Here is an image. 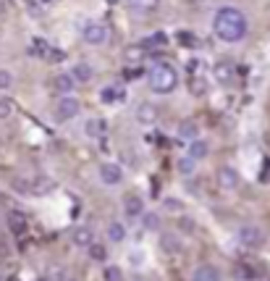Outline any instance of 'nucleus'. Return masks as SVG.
I'll use <instances>...</instances> for the list:
<instances>
[{"label": "nucleus", "instance_id": "f257e3e1", "mask_svg": "<svg viewBox=\"0 0 270 281\" xmlns=\"http://www.w3.org/2000/svg\"><path fill=\"white\" fill-rule=\"evenodd\" d=\"M213 29H215V35H218L223 42H239V40H244L249 24H247V16H244L239 8L226 6V8H220V11L215 13Z\"/></svg>", "mask_w": 270, "mask_h": 281}, {"label": "nucleus", "instance_id": "f03ea898", "mask_svg": "<svg viewBox=\"0 0 270 281\" xmlns=\"http://www.w3.org/2000/svg\"><path fill=\"white\" fill-rule=\"evenodd\" d=\"M147 82H149V89H152L155 95H168L178 84V74L171 64H155L147 74Z\"/></svg>", "mask_w": 270, "mask_h": 281}, {"label": "nucleus", "instance_id": "7ed1b4c3", "mask_svg": "<svg viewBox=\"0 0 270 281\" xmlns=\"http://www.w3.org/2000/svg\"><path fill=\"white\" fill-rule=\"evenodd\" d=\"M79 111H82V103L73 95H63L55 103V121H71L79 116Z\"/></svg>", "mask_w": 270, "mask_h": 281}, {"label": "nucleus", "instance_id": "20e7f679", "mask_svg": "<svg viewBox=\"0 0 270 281\" xmlns=\"http://www.w3.org/2000/svg\"><path fill=\"white\" fill-rule=\"evenodd\" d=\"M239 242H242L244 247H249V249H260L262 244H265V234H262V229L260 226H252V224H247V226H242L239 229Z\"/></svg>", "mask_w": 270, "mask_h": 281}, {"label": "nucleus", "instance_id": "39448f33", "mask_svg": "<svg viewBox=\"0 0 270 281\" xmlns=\"http://www.w3.org/2000/svg\"><path fill=\"white\" fill-rule=\"evenodd\" d=\"M100 181L105 186H118L124 181V168L118 163H102L100 166Z\"/></svg>", "mask_w": 270, "mask_h": 281}, {"label": "nucleus", "instance_id": "423d86ee", "mask_svg": "<svg viewBox=\"0 0 270 281\" xmlns=\"http://www.w3.org/2000/svg\"><path fill=\"white\" fill-rule=\"evenodd\" d=\"M82 37H84V42H89V45H102L105 37H108V32H105V26H102L100 21H87V24L82 26Z\"/></svg>", "mask_w": 270, "mask_h": 281}, {"label": "nucleus", "instance_id": "0eeeda50", "mask_svg": "<svg viewBox=\"0 0 270 281\" xmlns=\"http://www.w3.org/2000/svg\"><path fill=\"white\" fill-rule=\"evenodd\" d=\"M239 171L236 168H231V166H223L220 171H218V184L223 186V190H236L239 186Z\"/></svg>", "mask_w": 270, "mask_h": 281}, {"label": "nucleus", "instance_id": "6e6552de", "mask_svg": "<svg viewBox=\"0 0 270 281\" xmlns=\"http://www.w3.org/2000/svg\"><path fill=\"white\" fill-rule=\"evenodd\" d=\"M71 242L76 244V247H84V249H89V244L95 242V231L89 229V226H76L71 231Z\"/></svg>", "mask_w": 270, "mask_h": 281}, {"label": "nucleus", "instance_id": "1a4fd4ad", "mask_svg": "<svg viewBox=\"0 0 270 281\" xmlns=\"http://www.w3.org/2000/svg\"><path fill=\"white\" fill-rule=\"evenodd\" d=\"M73 87H76V79H73V74H58L53 79V89L58 92V95H71Z\"/></svg>", "mask_w": 270, "mask_h": 281}, {"label": "nucleus", "instance_id": "9d476101", "mask_svg": "<svg viewBox=\"0 0 270 281\" xmlns=\"http://www.w3.org/2000/svg\"><path fill=\"white\" fill-rule=\"evenodd\" d=\"M124 213H126L129 218H142V215H144V202H142V197L126 195V197H124Z\"/></svg>", "mask_w": 270, "mask_h": 281}, {"label": "nucleus", "instance_id": "9b49d317", "mask_svg": "<svg viewBox=\"0 0 270 281\" xmlns=\"http://www.w3.org/2000/svg\"><path fill=\"white\" fill-rule=\"evenodd\" d=\"M137 121L144 123V127H152V123L158 121V108L152 103H139L137 108Z\"/></svg>", "mask_w": 270, "mask_h": 281}, {"label": "nucleus", "instance_id": "f8f14e48", "mask_svg": "<svg viewBox=\"0 0 270 281\" xmlns=\"http://www.w3.org/2000/svg\"><path fill=\"white\" fill-rule=\"evenodd\" d=\"M26 215L21 213V210H13V213H8V229H11V234H16V237H21V234H26Z\"/></svg>", "mask_w": 270, "mask_h": 281}, {"label": "nucleus", "instance_id": "ddd939ff", "mask_svg": "<svg viewBox=\"0 0 270 281\" xmlns=\"http://www.w3.org/2000/svg\"><path fill=\"white\" fill-rule=\"evenodd\" d=\"M178 137L181 139H189V142H194V139H200V123L194 118H186L178 123Z\"/></svg>", "mask_w": 270, "mask_h": 281}, {"label": "nucleus", "instance_id": "4468645a", "mask_svg": "<svg viewBox=\"0 0 270 281\" xmlns=\"http://www.w3.org/2000/svg\"><path fill=\"white\" fill-rule=\"evenodd\" d=\"M160 247H163V253H168V255H178V253H181V239H178L176 237V234H160Z\"/></svg>", "mask_w": 270, "mask_h": 281}, {"label": "nucleus", "instance_id": "2eb2a0df", "mask_svg": "<svg viewBox=\"0 0 270 281\" xmlns=\"http://www.w3.org/2000/svg\"><path fill=\"white\" fill-rule=\"evenodd\" d=\"M191 281H220V271L215 268V265L205 263V265H200V268L194 271Z\"/></svg>", "mask_w": 270, "mask_h": 281}, {"label": "nucleus", "instance_id": "dca6fc26", "mask_svg": "<svg viewBox=\"0 0 270 281\" xmlns=\"http://www.w3.org/2000/svg\"><path fill=\"white\" fill-rule=\"evenodd\" d=\"M53 190H55V181L53 179H48V176H34L32 179V195L34 197H42V195H48Z\"/></svg>", "mask_w": 270, "mask_h": 281}, {"label": "nucleus", "instance_id": "f3484780", "mask_svg": "<svg viewBox=\"0 0 270 281\" xmlns=\"http://www.w3.org/2000/svg\"><path fill=\"white\" fill-rule=\"evenodd\" d=\"M71 74H73V79L82 82V84H87V82L95 79V69L89 66V64H76V66L71 69Z\"/></svg>", "mask_w": 270, "mask_h": 281}, {"label": "nucleus", "instance_id": "a211bd4d", "mask_svg": "<svg viewBox=\"0 0 270 281\" xmlns=\"http://www.w3.org/2000/svg\"><path fill=\"white\" fill-rule=\"evenodd\" d=\"M215 79H218L220 84H228V82L234 79V66L228 64V60H220V64L215 66Z\"/></svg>", "mask_w": 270, "mask_h": 281}, {"label": "nucleus", "instance_id": "6ab92c4d", "mask_svg": "<svg viewBox=\"0 0 270 281\" xmlns=\"http://www.w3.org/2000/svg\"><path fill=\"white\" fill-rule=\"evenodd\" d=\"M160 0H126L129 11H137V13H147V11H155Z\"/></svg>", "mask_w": 270, "mask_h": 281}, {"label": "nucleus", "instance_id": "aec40b11", "mask_svg": "<svg viewBox=\"0 0 270 281\" xmlns=\"http://www.w3.org/2000/svg\"><path fill=\"white\" fill-rule=\"evenodd\" d=\"M207 152H210V145L205 142V139H194V142L189 145V155L194 161H202V158H207Z\"/></svg>", "mask_w": 270, "mask_h": 281}, {"label": "nucleus", "instance_id": "412c9836", "mask_svg": "<svg viewBox=\"0 0 270 281\" xmlns=\"http://www.w3.org/2000/svg\"><path fill=\"white\" fill-rule=\"evenodd\" d=\"M108 237H110L113 244L124 242V239H126V226L118 224V221H110V224H108Z\"/></svg>", "mask_w": 270, "mask_h": 281}, {"label": "nucleus", "instance_id": "4be33fe9", "mask_svg": "<svg viewBox=\"0 0 270 281\" xmlns=\"http://www.w3.org/2000/svg\"><path fill=\"white\" fill-rule=\"evenodd\" d=\"M13 113H16V103H13L11 98H6V95H0V121L11 118Z\"/></svg>", "mask_w": 270, "mask_h": 281}, {"label": "nucleus", "instance_id": "5701e85b", "mask_svg": "<svg viewBox=\"0 0 270 281\" xmlns=\"http://www.w3.org/2000/svg\"><path fill=\"white\" fill-rule=\"evenodd\" d=\"M102 132H105V123L100 118H89L84 123V134L87 137H102Z\"/></svg>", "mask_w": 270, "mask_h": 281}, {"label": "nucleus", "instance_id": "b1692460", "mask_svg": "<svg viewBox=\"0 0 270 281\" xmlns=\"http://www.w3.org/2000/svg\"><path fill=\"white\" fill-rule=\"evenodd\" d=\"M194 168H197V161H194L191 155H186V158H181V161H178V174L191 176V174H194Z\"/></svg>", "mask_w": 270, "mask_h": 281}, {"label": "nucleus", "instance_id": "393cba45", "mask_svg": "<svg viewBox=\"0 0 270 281\" xmlns=\"http://www.w3.org/2000/svg\"><path fill=\"white\" fill-rule=\"evenodd\" d=\"M13 190L19 195H32V179H13Z\"/></svg>", "mask_w": 270, "mask_h": 281}, {"label": "nucleus", "instance_id": "a878e982", "mask_svg": "<svg viewBox=\"0 0 270 281\" xmlns=\"http://www.w3.org/2000/svg\"><path fill=\"white\" fill-rule=\"evenodd\" d=\"M102 276H105V281H124V271L118 265H108Z\"/></svg>", "mask_w": 270, "mask_h": 281}, {"label": "nucleus", "instance_id": "bb28decb", "mask_svg": "<svg viewBox=\"0 0 270 281\" xmlns=\"http://www.w3.org/2000/svg\"><path fill=\"white\" fill-rule=\"evenodd\" d=\"M100 98H102V103H113V100L121 98V92H118V87H105L100 92Z\"/></svg>", "mask_w": 270, "mask_h": 281}, {"label": "nucleus", "instance_id": "cd10ccee", "mask_svg": "<svg viewBox=\"0 0 270 281\" xmlns=\"http://www.w3.org/2000/svg\"><path fill=\"white\" fill-rule=\"evenodd\" d=\"M142 218H144V229H149V231H158V229H160L158 213H147V215H142Z\"/></svg>", "mask_w": 270, "mask_h": 281}, {"label": "nucleus", "instance_id": "c85d7f7f", "mask_svg": "<svg viewBox=\"0 0 270 281\" xmlns=\"http://www.w3.org/2000/svg\"><path fill=\"white\" fill-rule=\"evenodd\" d=\"M89 258H92V260H105V247L92 242V244H89Z\"/></svg>", "mask_w": 270, "mask_h": 281}, {"label": "nucleus", "instance_id": "c756f323", "mask_svg": "<svg viewBox=\"0 0 270 281\" xmlns=\"http://www.w3.org/2000/svg\"><path fill=\"white\" fill-rule=\"evenodd\" d=\"M11 84H13L11 71H8V69H0V89H8Z\"/></svg>", "mask_w": 270, "mask_h": 281}, {"label": "nucleus", "instance_id": "7c9ffc66", "mask_svg": "<svg viewBox=\"0 0 270 281\" xmlns=\"http://www.w3.org/2000/svg\"><path fill=\"white\" fill-rule=\"evenodd\" d=\"M166 208H168V210H184V205H181L178 200H166Z\"/></svg>", "mask_w": 270, "mask_h": 281}, {"label": "nucleus", "instance_id": "2f4dec72", "mask_svg": "<svg viewBox=\"0 0 270 281\" xmlns=\"http://www.w3.org/2000/svg\"><path fill=\"white\" fill-rule=\"evenodd\" d=\"M129 263H134V265H142V253H131V255H129Z\"/></svg>", "mask_w": 270, "mask_h": 281}, {"label": "nucleus", "instance_id": "473e14b6", "mask_svg": "<svg viewBox=\"0 0 270 281\" xmlns=\"http://www.w3.org/2000/svg\"><path fill=\"white\" fill-rule=\"evenodd\" d=\"M6 11V0H0V13H3Z\"/></svg>", "mask_w": 270, "mask_h": 281}, {"label": "nucleus", "instance_id": "72a5a7b5", "mask_svg": "<svg viewBox=\"0 0 270 281\" xmlns=\"http://www.w3.org/2000/svg\"><path fill=\"white\" fill-rule=\"evenodd\" d=\"M0 281H3V276H0Z\"/></svg>", "mask_w": 270, "mask_h": 281}]
</instances>
